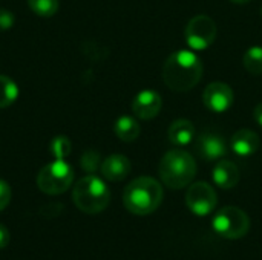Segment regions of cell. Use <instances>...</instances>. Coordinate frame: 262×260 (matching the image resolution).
Masks as SVG:
<instances>
[{
    "label": "cell",
    "instance_id": "cb8c5ba5",
    "mask_svg": "<svg viewBox=\"0 0 262 260\" xmlns=\"http://www.w3.org/2000/svg\"><path fill=\"white\" fill-rule=\"evenodd\" d=\"M9 241H11L9 230H8L3 224H0V250L5 248V247L9 244Z\"/></svg>",
    "mask_w": 262,
    "mask_h": 260
},
{
    "label": "cell",
    "instance_id": "ffe728a7",
    "mask_svg": "<svg viewBox=\"0 0 262 260\" xmlns=\"http://www.w3.org/2000/svg\"><path fill=\"white\" fill-rule=\"evenodd\" d=\"M31 11L40 17H52L60 6V0H28Z\"/></svg>",
    "mask_w": 262,
    "mask_h": 260
},
{
    "label": "cell",
    "instance_id": "52a82bcc",
    "mask_svg": "<svg viewBox=\"0 0 262 260\" xmlns=\"http://www.w3.org/2000/svg\"><path fill=\"white\" fill-rule=\"evenodd\" d=\"M216 23L213 18L200 14L189 20L184 29V38L192 51H206L216 40Z\"/></svg>",
    "mask_w": 262,
    "mask_h": 260
},
{
    "label": "cell",
    "instance_id": "7402d4cb",
    "mask_svg": "<svg viewBox=\"0 0 262 260\" xmlns=\"http://www.w3.org/2000/svg\"><path fill=\"white\" fill-rule=\"evenodd\" d=\"M12 198V190L9 187V184L3 179H0V211L5 210Z\"/></svg>",
    "mask_w": 262,
    "mask_h": 260
},
{
    "label": "cell",
    "instance_id": "d6986e66",
    "mask_svg": "<svg viewBox=\"0 0 262 260\" xmlns=\"http://www.w3.org/2000/svg\"><path fill=\"white\" fill-rule=\"evenodd\" d=\"M71 150H72V144H71L68 136L58 135V136L51 139L49 152L54 156V159H66L69 156Z\"/></svg>",
    "mask_w": 262,
    "mask_h": 260
},
{
    "label": "cell",
    "instance_id": "9a60e30c",
    "mask_svg": "<svg viewBox=\"0 0 262 260\" xmlns=\"http://www.w3.org/2000/svg\"><path fill=\"white\" fill-rule=\"evenodd\" d=\"M195 136H196V132H195L193 123L184 118L175 120L167 129V138L177 147H184L190 144L195 139Z\"/></svg>",
    "mask_w": 262,
    "mask_h": 260
},
{
    "label": "cell",
    "instance_id": "277c9868",
    "mask_svg": "<svg viewBox=\"0 0 262 260\" xmlns=\"http://www.w3.org/2000/svg\"><path fill=\"white\" fill-rule=\"evenodd\" d=\"M72 201L80 211L86 215H97L109 205L111 192L103 179L95 175H88L74 185Z\"/></svg>",
    "mask_w": 262,
    "mask_h": 260
},
{
    "label": "cell",
    "instance_id": "ba28073f",
    "mask_svg": "<svg viewBox=\"0 0 262 260\" xmlns=\"http://www.w3.org/2000/svg\"><path fill=\"white\" fill-rule=\"evenodd\" d=\"M218 204V196L213 187L207 182H195L186 192V205L187 208L200 216H209Z\"/></svg>",
    "mask_w": 262,
    "mask_h": 260
},
{
    "label": "cell",
    "instance_id": "6da1fadb",
    "mask_svg": "<svg viewBox=\"0 0 262 260\" xmlns=\"http://www.w3.org/2000/svg\"><path fill=\"white\" fill-rule=\"evenodd\" d=\"M203 61L189 49H180L167 57L163 66V81L173 92H189L203 78Z\"/></svg>",
    "mask_w": 262,
    "mask_h": 260
},
{
    "label": "cell",
    "instance_id": "8992f818",
    "mask_svg": "<svg viewBox=\"0 0 262 260\" xmlns=\"http://www.w3.org/2000/svg\"><path fill=\"white\" fill-rule=\"evenodd\" d=\"M212 228L224 239H241L250 230V218L238 207H223L215 213L212 219Z\"/></svg>",
    "mask_w": 262,
    "mask_h": 260
},
{
    "label": "cell",
    "instance_id": "4fadbf2b",
    "mask_svg": "<svg viewBox=\"0 0 262 260\" xmlns=\"http://www.w3.org/2000/svg\"><path fill=\"white\" fill-rule=\"evenodd\" d=\"M212 179L220 188L230 190L239 182V169L232 161L220 159L212 170Z\"/></svg>",
    "mask_w": 262,
    "mask_h": 260
},
{
    "label": "cell",
    "instance_id": "e0dca14e",
    "mask_svg": "<svg viewBox=\"0 0 262 260\" xmlns=\"http://www.w3.org/2000/svg\"><path fill=\"white\" fill-rule=\"evenodd\" d=\"M18 98V87L9 77L0 74V109L9 107Z\"/></svg>",
    "mask_w": 262,
    "mask_h": 260
},
{
    "label": "cell",
    "instance_id": "5b68a950",
    "mask_svg": "<svg viewBox=\"0 0 262 260\" xmlns=\"http://www.w3.org/2000/svg\"><path fill=\"white\" fill-rule=\"evenodd\" d=\"M74 181V169L64 159H54L37 175V187L45 195H61Z\"/></svg>",
    "mask_w": 262,
    "mask_h": 260
},
{
    "label": "cell",
    "instance_id": "ac0fdd59",
    "mask_svg": "<svg viewBox=\"0 0 262 260\" xmlns=\"http://www.w3.org/2000/svg\"><path fill=\"white\" fill-rule=\"evenodd\" d=\"M244 67L252 75H261L262 74V48L261 46H252L247 49V52L243 57Z\"/></svg>",
    "mask_w": 262,
    "mask_h": 260
},
{
    "label": "cell",
    "instance_id": "603a6c76",
    "mask_svg": "<svg viewBox=\"0 0 262 260\" xmlns=\"http://www.w3.org/2000/svg\"><path fill=\"white\" fill-rule=\"evenodd\" d=\"M14 14L8 9H0V31H8L14 26Z\"/></svg>",
    "mask_w": 262,
    "mask_h": 260
},
{
    "label": "cell",
    "instance_id": "484cf974",
    "mask_svg": "<svg viewBox=\"0 0 262 260\" xmlns=\"http://www.w3.org/2000/svg\"><path fill=\"white\" fill-rule=\"evenodd\" d=\"M232 3H238V5H246V3H249V2H252V0H230Z\"/></svg>",
    "mask_w": 262,
    "mask_h": 260
},
{
    "label": "cell",
    "instance_id": "7c38bea8",
    "mask_svg": "<svg viewBox=\"0 0 262 260\" xmlns=\"http://www.w3.org/2000/svg\"><path fill=\"white\" fill-rule=\"evenodd\" d=\"M259 144H261V139H259L258 133L250 129H241V130L235 132L233 136L230 138L232 152L241 158H247V156H252L253 153H256L259 149Z\"/></svg>",
    "mask_w": 262,
    "mask_h": 260
},
{
    "label": "cell",
    "instance_id": "5bb4252c",
    "mask_svg": "<svg viewBox=\"0 0 262 260\" xmlns=\"http://www.w3.org/2000/svg\"><path fill=\"white\" fill-rule=\"evenodd\" d=\"M130 169H132L130 161L124 155H111L101 162V167H100L101 175L107 181H112V182L126 179L130 173Z\"/></svg>",
    "mask_w": 262,
    "mask_h": 260
},
{
    "label": "cell",
    "instance_id": "7a4b0ae2",
    "mask_svg": "<svg viewBox=\"0 0 262 260\" xmlns=\"http://www.w3.org/2000/svg\"><path fill=\"white\" fill-rule=\"evenodd\" d=\"M163 202V187L150 176H140L127 184L123 193V204L127 211L137 216L154 213Z\"/></svg>",
    "mask_w": 262,
    "mask_h": 260
},
{
    "label": "cell",
    "instance_id": "d4e9b609",
    "mask_svg": "<svg viewBox=\"0 0 262 260\" xmlns=\"http://www.w3.org/2000/svg\"><path fill=\"white\" fill-rule=\"evenodd\" d=\"M253 116H255V121L259 124L262 127V101L255 107V110H253Z\"/></svg>",
    "mask_w": 262,
    "mask_h": 260
},
{
    "label": "cell",
    "instance_id": "8fae6325",
    "mask_svg": "<svg viewBox=\"0 0 262 260\" xmlns=\"http://www.w3.org/2000/svg\"><path fill=\"white\" fill-rule=\"evenodd\" d=\"M161 107H163L161 95L150 89L138 92L132 101V110H134L135 116L140 120H144V121L155 118L160 113Z\"/></svg>",
    "mask_w": 262,
    "mask_h": 260
},
{
    "label": "cell",
    "instance_id": "3957f363",
    "mask_svg": "<svg viewBox=\"0 0 262 260\" xmlns=\"http://www.w3.org/2000/svg\"><path fill=\"white\" fill-rule=\"evenodd\" d=\"M158 173L166 187L180 190L195 179L196 161L189 152L183 149H172L161 158Z\"/></svg>",
    "mask_w": 262,
    "mask_h": 260
},
{
    "label": "cell",
    "instance_id": "9c48e42d",
    "mask_svg": "<svg viewBox=\"0 0 262 260\" xmlns=\"http://www.w3.org/2000/svg\"><path fill=\"white\" fill-rule=\"evenodd\" d=\"M233 100H235V95H233L232 87L226 83H221V81L210 83L203 92L204 106L215 113L227 112L232 107Z\"/></svg>",
    "mask_w": 262,
    "mask_h": 260
},
{
    "label": "cell",
    "instance_id": "30bf717a",
    "mask_svg": "<svg viewBox=\"0 0 262 260\" xmlns=\"http://www.w3.org/2000/svg\"><path fill=\"white\" fill-rule=\"evenodd\" d=\"M195 149L204 161H220L229 152L224 138L213 132H204L200 136H196Z\"/></svg>",
    "mask_w": 262,
    "mask_h": 260
},
{
    "label": "cell",
    "instance_id": "2e32d148",
    "mask_svg": "<svg viewBox=\"0 0 262 260\" xmlns=\"http://www.w3.org/2000/svg\"><path fill=\"white\" fill-rule=\"evenodd\" d=\"M114 132L118 136V139H121L124 143H132L140 136L141 127H140V124H138V121L135 118L123 115L115 121Z\"/></svg>",
    "mask_w": 262,
    "mask_h": 260
},
{
    "label": "cell",
    "instance_id": "44dd1931",
    "mask_svg": "<svg viewBox=\"0 0 262 260\" xmlns=\"http://www.w3.org/2000/svg\"><path fill=\"white\" fill-rule=\"evenodd\" d=\"M81 167H83V170H86L89 173H94L98 167H101L100 166V155L97 152H94V150L84 152L83 156H81Z\"/></svg>",
    "mask_w": 262,
    "mask_h": 260
},
{
    "label": "cell",
    "instance_id": "4316f807",
    "mask_svg": "<svg viewBox=\"0 0 262 260\" xmlns=\"http://www.w3.org/2000/svg\"><path fill=\"white\" fill-rule=\"evenodd\" d=\"M261 15H262V6H261Z\"/></svg>",
    "mask_w": 262,
    "mask_h": 260
}]
</instances>
